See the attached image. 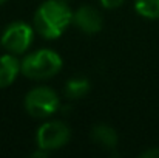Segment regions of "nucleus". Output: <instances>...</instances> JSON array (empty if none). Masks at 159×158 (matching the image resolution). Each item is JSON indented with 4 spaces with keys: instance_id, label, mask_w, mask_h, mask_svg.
<instances>
[{
    "instance_id": "nucleus-1",
    "label": "nucleus",
    "mask_w": 159,
    "mask_h": 158,
    "mask_svg": "<svg viewBox=\"0 0 159 158\" xmlns=\"http://www.w3.org/2000/svg\"><path fill=\"white\" fill-rule=\"evenodd\" d=\"M73 23V11L63 0H47L34 12L33 25L43 39L60 37Z\"/></svg>"
},
{
    "instance_id": "nucleus-2",
    "label": "nucleus",
    "mask_w": 159,
    "mask_h": 158,
    "mask_svg": "<svg viewBox=\"0 0 159 158\" xmlns=\"http://www.w3.org/2000/svg\"><path fill=\"white\" fill-rule=\"evenodd\" d=\"M63 62L59 53L42 48L26 54L22 59V74L30 79L45 81L56 76L60 71Z\"/></svg>"
},
{
    "instance_id": "nucleus-3",
    "label": "nucleus",
    "mask_w": 159,
    "mask_h": 158,
    "mask_svg": "<svg viewBox=\"0 0 159 158\" xmlns=\"http://www.w3.org/2000/svg\"><path fill=\"white\" fill-rule=\"evenodd\" d=\"M25 108L34 118H48L60 107V98L51 87H34L25 96Z\"/></svg>"
},
{
    "instance_id": "nucleus-4",
    "label": "nucleus",
    "mask_w": 159,
    "mask_h": 158,
    "mask_svg": "<svg viewBox=\"0 0 159 158\" xmlns=\"http://www.w3.org/2000/svg\"><path fill=\"white\" fill-rule=\"evenodd\" d=\"M71 138V130L63 121H47L36 132L37 149L45 152H53L62 149Z\"/></svg>"
},
{
    "instance_id": "nucleus-5",
    "label": "nucleus",
    "mask_w": 159,
    "mask_h": 158,
    "mask_svg": "<svg viewBox=\"0 0 159 158\" xmlns=\"http://www.w3.org/2000/svg\"><path fill=\"white\" fill-rule=\"evenodd\" d=\"M34 31L36 30L31 25H28L22 20L12 22L3 30L0 44L8 53L22 54L31 47V44L34 41Z\"/></svg>"
},
{
    "instance_id": "nucleus-6",
    "label": "nucleus",
    "mask_w": 159,
    "mask_h": 158,
    "mask_svg": "<svg viewBox=\"0 0 159 158\" xmlns=\"http://www.w3.org/2000/svg\"><path fill=\"white\" fill-rule=\"evenodd\" d=\"M73 23L87 34H96L102 30V14L94 6L84 5L73 12Z\"/></svg>"
},
{
    "instance_id": "nucleus-7",
    "label": "nucleus",
    "mask_w": 159,
    "mask_h": 158,
    "mask_svg": "<svg viewBox=\"0 0 159 158\" xmlns=\"http://www.w3.org/2000/svg\"><path fill=\"white\" fill-rule=\"evenodd\" d=\"M22 73V60L16 57L12 53H6L0 56V89H6L14 81L17 76Z\"/></svg>"
},
{
    "instance_id": "nucleus-8",
    "label": "nucleus",
    "mask_w": 159,
    "mask_h": 158,
    "mask_svg": "<svg viewBox=\"0 0 159 158\" xmlns=\"http://www.w3.org/2000/svg\"><path fill=\"white\" fill-rule=\"evenodd\" d=\"M91 138L93 141L104 147V149H114L117 146V133L113 127L107 124H98L91 130Z\"/></svg>"
},
{
    "instance_id": "nucleus-9",
    "label": "nucleus",
    "mask_w": 159,
    "mask_h": 158,
    "mask_svg": "<svg viewBox=\"0 0 159 158\" xmlns=\"http://www.w3.org/2000/svg\"><path fill=\"white\" fill-rule=\"evenodd\" d=\"M90 92V81L85 78H71L65 84V96L68 99H80Z\"/></svg>"
},
{
    "instance_id": "nucleus-10",
    "label": "nucleus",
    "mask_w": 159,
    "mask_h": 158,
    "mask_svg": "<svg viewBox=\"0 0 159 158\" xmlns=\"http://www.w3.org/2000/svg\"><path fill=\"white\" fill-rule=\"evenodd\" d=\"M134 9L145 19H159V0H134Z\"/></svg>"
},
{
    "instance_id": "nucleus-11",
    "label": "nucleus",
    "mask_w": 159,
    "mask_h": 158,
    "mask_svg": "<svg viewBox=\"0 0 159 158\" xmlns=\"http://www.w3.org/2000/svg\"><path fill=\"white\" fill-rule=\"evenodd\" d=\"M99 2L105 9H116V8L122 6L125 0H99Z\"/></svg>"
},
{
    "instance_id": "nucleus-12",
    "label": "nucleus",
    "mask_w": 159,
    "mask_h": 158,
    "mask_svg": "<svg viewBox=\"0 0 159 158\" xmlns=\"http://www.w3.org/2000/svg\"><path fill=\"white\" fill-rule=\"evenodd\" d=\"M141 157L142 158H159V149H156V147L148 149V151H145Z\"/></svg>"
},
{
    "instance_id": "nucleus-13",
    "label": "nucleus",
    "mask_w": 159,
    "mask_h": 158,
    "mask_svg": "<svg viewBox=\"0 0 159 158\" xmlns=\"http://www.w3.org/2000/svg\"><path fill=\"white\" fill-rule=\"evenodd\" d=\"M5 2H6V0H0V6H2V5H3Z\"/></svg>"
}]
</instances>
